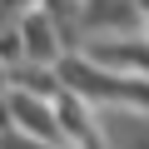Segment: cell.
Wrapping results in <instances>:
<instances>
[{"instance_id": "cell-1", "label": "cell", "mask_w": 149, "mask_h": 149, "mask_svg": "<svg viewBox=\"0 0 149 149\" xmlns=\"http://www.w3.org/2000/svg\"><path fill=\"white\" fill-rule=\"evenodd\" d=\"M60 85H70L74 95H85L90 104H119V109H139L149 114V74H129V70H109L100 60H90L85 50L60 55Z\"/></svg>"}, {"instance_id": "cell-2", "label": "cell", "mask_w": 149, "mask_h": 149, "mask_svg": "<svg viewBox=\"0 0 149 149\" xmlns=\"http://www.w3.org/2000/svg\"><path fill=\"white\" fill-rule=\"evenodd\" d=\"M55 119H60V134L70 149H104V129L95 119V104L85 95H74L70 85L55 90Z\"/></svg>"}, {"instance_id": "cell-3", "label": "cell", "mask_w": 149, "mask_h": 149, "mask_svg": "<svg viewBox=\"0 0 149 149\" xmlns=\"http://www.w3.org/2000/svg\"><path fill=\"white\" fill-rule=\"evenodd\" d=\"M80 25H85V40H100V35H134L149 25V15L139 0H85Z\"/></svg>"}, {"instance_id": "cell-4", "label": "cell", "mask_w": 149, "mask_h": 149, "mask_svg": "<svg viewBox=\"0 0 149 149\" xmlns=\"http://www.w3.org/2000/svg\"><path fill=\"white\" fill-rule=\"evenodd\" d=\"M10 124L25 129V134H40V139H50V144H65L60 119H55V95H35V90L10 85ZM65 149H70V144H65Z\"/></svg>"}, {"instance_id": "cell-5", "label": "cell", "mask_w": 149, "mask_h": 149, "mask_svg": "<svg viewBox=\"0 0 149 149\" xmlns=\"http://www.w3.org/2000/svg\"><path fill=\"white\" fill-rule=\"evenodd\" d=\"M20 40H25V60H35V65H60V55H70L60 25H55L40 5L20 15Z\"/></svg>"}, {"instance_id": "cell-6", "label": "cell", "mask_w": 149, "mask_h": 149, "mask_svg": "<svg viewBox=\"0 0 149 149\" xmlns=\"http://www.w3.org/2000/svg\"><path fill=\"white\" fill-rule=\"evenodd\" d=\"M0 149H65V144H50V139H40V134H25V129H0Z\"/></svg>"}, {"instance_id": "cell-7", "label": "cell", "mask_w": 149, "mask_h": 149, "mask_svg": "<svg viewBox=\"0 0 149 149\" xmlns=\"http://www.w3.org/2000/svg\"><path fill=\"white\" fill-rule=\"evenodd\" d=\"M144 30H149V25H144Z\"/></svg>"}]
</instances>
